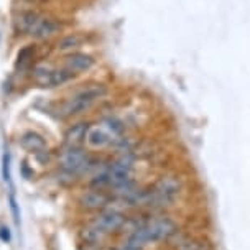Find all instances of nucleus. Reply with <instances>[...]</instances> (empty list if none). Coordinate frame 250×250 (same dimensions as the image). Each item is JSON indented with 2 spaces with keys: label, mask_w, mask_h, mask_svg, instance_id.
I'll list each match as a JSON object with an SVG mask.
<instances>
[{
  "label": "nucleus",
  "mask_w": 250,
  "mask_h": 250,
  "mask_svg": "<svg viewBox=\"0 0 250 250\" xmlns=\"http://www.w3.org/2000/svg\"><path fill=\"white\" fill-rule=\"evenodd\" d=\"M186 189L185 180L178 173H163L153 185L148 186V199L145 211L150 214L168 212L175 208Z\"/></svg>",
  "instance_id": "1"
},
{
  "label": "nucleus",
  "mask_w": 250,
  "mask_h": 250,
  "mask_svg": "<svg viewBox=\"0 0 250 250\" xmlns=\"http://www.w3.org/2000/svg\"><path fill=\"white\" fill-rule=\"evenodd\" d=\"M109 94V87L104 83H94L83 89L76 91L60 105V117L61 119H73L89 112L96 104L104 101Z\"/></svg>",
  "instance_id": "2"
},
{
  "label": "nucleus",
  "mask_w": 250,
  "mask_h": 250,
  "mask_svg": "<svg viewBox=\"0 0 250 250\" xmlns=\"http://www.w3.org/2000/svg\"><path fill=\"white\" fill-rule=\"evenodd\" d=\"M144 230L146 234L150 245L153 244H168L178 232L181 230L180 222L168 212L150 214L144 224Z\"/></svg>",
  "instance_id": "3"
},
{
  "label": "nucleus",
  "mask_w": 250,
  "mask_h": 250,
  "mask_svg": "<svg viewBox=\"0 0 250 250\" xmlns=\"http://www.w3.org/2000/svg\"><path fill=\"white\" fill-rule=\"evenodd\" d=\"M76 78L73 71L64 66H53L51 62H38L31 68V79L40 87H61Z\"/></svg>",
  "instance_id": "4"
},
{
  "label": "nucleus",
  "mask_w": 250,
  "mask_h": 250,
  "mask_svg": "<svg viewBox=\"0 0 250 250\" xmlns=\"http://www.w3.org/2000/svg\"><path fill=\"white\" fill-rule=\"evenodd\" d=\"M127 216H128V212L125 211V209L117 206V204L112 206V203H110V206L105 208L104 211L97 212L96 216L91 219V222L96 224L107 237H109V235H112V234H120L125 221H127Z\"/></svg>",
  "instance_id": "5"
},
{
  "label": "nucleus",
  "mask_w": 250,
  "mask_h": 250,
  "mask_svg": "<svg viewBox=\"0 0 250 250\" xmlns=\"http://www.w3.org/2000/svg\"><path fill=\"white\" fill-rule=\"evenodd\" d=\"M91 153L84 146H66L60 153V169L61 171L73 173L78 178H84V168Z\"/></svg>",
  "instance_id": "6"
},
{
  "label": "nucleus",
  "mask_w": 250,
  "mask_h": 250,
  "mask_svg": "<svg viewBox=\"0 0 250 250\" xmlns=\"http://www.w3.org/2000/svg\"><path fill=\"white\" fill-rule=\"evenodd\" d=\"M169 250H216L212 240L203 234H191L181 229L168 242Z\"/></svg>",
  "instance_id": "7"
},
{
  "label": "nucleus",
  "mask_w": 250,
  "mask_h": 250,
  "mask_svg": "<svg viewBox=\"0 0 250 250\" xmlns=\"http://www.w3.org/2000/svg\"><path fill=\"white\" fill-rule=\"evenodd\" d=\"M112 203V196L109 191H102V189H92L89 188L87 191H83L78 198V204L83 211L87 212H101L105 208L110 206Z\"/></svg>",
  "instance_id": "8"
},
{
  "label": "nucleus",
  "mask_w": 250,
  "mask_h": 250,
  "mask_svg": "<svg viewBox=\"0 0 250 250\" xmlns=\"http://www.w3.org/2000/svg\"><path fill=\"white\" fill-rule=\"evenodd\" d=\"M43 15L44 13L37 8H21L13 15V31L19 37H30Z\"/></svg>",
  "instance_id": "9"
},
{
  "label": "nucleus",
  "mask_w": 250,
  "mask_h": 250,
  "mask_svg": "<svg viewBox=\"0 0 250 250\" xmlns=\"http://www.w3.org/2000/svg\"><path fill=\"white\" fill-rule=\"evenodd\" d=\"M62 30H64V23L62 20L56 19L51 15H43L35 30L31 31L30 37L37 42H44V40H51L55 37H61Z\"/></svg>",
  "instance_id": "10"
},
{
  "label": "nucleus",
  "mask_w": 250,
  "mask_h": 250,
  "mask_svg": "<svg viewBox=\"0 0 250 250\" xmlns=\"http://www.w3.org/2000/svg\"><path fill=\"white\" fill-rule=\"evenodd\" d=\"M62 66L68 68L69 71L78 76V74H84V73H89L94 66H96V58H94L91 53H86V51H71V53H66L62 56Z\"/></svg>",
  "instance_id": "11"
},
{
  "label": "nucleus",
  "mask_w": 250,
  "mask_h": 250,
  "mask_svg": "<svg viewBox=\"0 0 250 250\" xmlns=\"http://www.w3.org/2000/svg\"><path fill=\"white\" fill-rule=\"evenodd\" d=\"M84 144L92 150H104V148H112L115 140L101 124H96V125L91 124Z\"/></svg>",
  "instance_id": "12"
},
{
  "label": "nucleus",
  "mask_w": 250,
  "mask_h": 250,
  "mask_svg": "<svg viewBox=\"0 0 250 250\" xmlns=\"http://www.w3.org/2000/svg\"><path fill=\"white\" fill-rule=\"evenodd\" d=\"M87 37L83 33V31H71V33H64L61 35L60 38L56 40L55 48L60 53H71V51H78L86 44Z\"/></svg>",
  "instance_id": "13"
},
{
  "label": "nucleus",
  "mask_w": 250,
  "mask_h": 250,
  "mask_svg": "<svg viewBox=\"0 0 250 250\" xmlns=\"http://www.w3.org/2000/svg\"><path fill=\"white\" fill-rule=\"evenodd\" d=\"M91 124L86 120H78V122L71 124L64 132V145L66 146H83L86 142L87 130Z\"/></svg>",
  "instance_id": "14"
},
{
  "label": "nucleus",
  "mask_w": 250,
  "mask_h": 250,
  "mask_svg": "<svg viewBox=\"0 0 250 250\" xmlns=\"http://www.w3.org/2000/svg\"><path fill=\"white\" fill-rule=\"evenodd\" d=\"M79 237H81L83 244H86L87 247H99V245L104 244L107 235L96 224L89 222V224H86L79 230Z\"/></svg>",
  "instance_id": "15"
},
{
  "label": "nucleus",
  "mask_w": 250,
  "mask_h": 250,
  "mask_svg": "<svg viewBox=\"0 0 250 250\" xmlns=\"http://www.w3.org/2000/svg\"><path fill=\"white\" fill-rule=\"evenodd\" d=\"M20 146L30 153H40V151L46 150V140H44L43 135H40L38 132H25L23 135L20 137Z\"/></svg>",
  "instance_id": "16"
},
{
  "label": "nucleus",
  "mask_w": 250,
  "mask_h": 250,
  "mask_svg": "<svg viewBox=\"0 0 250 250\" xmlns=\"http://www.w3.org/2000/svg\"><path fill=\"white\" fill-rule=\"evenodd\" d=\"M35 55H37V46L35 44H26L17 55V68H30L33 64Z\"/></svg>",
  "instance_id": "17"
},
{
  "label": "nucleus",
  "mask_w": 250,
  "mask_h": 250,
  "mask_svg": "<svg viewBox=\"0 0 250 250\" xmlns=\"http://www.w3.org/2000/svg\"><path fill=\"white\" fill-rule=\"evenodd\" d=\"M2 178L5 183H10L12 180V175H10V151L8 148L3 150V155H2Z\"/></svg>",
  "instance_id": "18"
},
{
  "label": "nucleus",
  "mask_w": 250,
  "mask_h": 250,
  "mask_svg": "<svg viewBox=\"0 0 250 250\" xmlns=\"http://www.w3.org/2000/svg\"><path fill=\"white\" fill-rule=\"evenodd\" d=\"M8 203H10L13 221H15L17 226H20V209H19V203H17V198H15V193H13V189L10 191V196H8Z\"/></svg>",
  "instance_id": "19"
},
{
  "label": "nucleus",
  "mask_w": 250,
  "mask_h": 250,
  "mask_svg": "<svg viewBox=\"0 0 250 250\" xmlns=\"http://www.w3.org/2000/svg\"><path fill=\"white\" fill-rule=\"evenodd\" d=\"M0 240H2V242H5V244H8L12 240V232L5 226L0 227Z\"/></svg>",
  "instance_id": "20"
},
{
  "label": "nucleus",
  "mask_w": 250,
  "mask_h": 250,
  "mask_svg": "<svg viewBox=\"0 0 250 250\" xmlns=\"http://www.w3.org/2000/svg\"><path fill=\"white\" fill-rule=\"evenodd\" d=\"M21 171H23V175H25V178H26V180H30V178L33 176V171H30V169H28V167H26L25 163H23V167H21Z\"/></svg>",
  "instance_id": "21"
},
{
  "label": "nucleus",
  "mask_w": 250,
  "mask_h": 250,
  "mask_svg": "<svg viewBox=\"0 0 250 250\" xmlns=\"http://www.w3.org/2000/svg\"><path fill=\"white\" fill-rule=\"evenodd\" d=\"M110 250H137V249H132V247H128V245H125L124 242L122 244H119V245H115V247H112Z\"/></svg>",
  "instance_id": "22"
},
{
  "label": "nucleus",
  "mask_w": 250,
  "mask_h": 250,
  "mask_svg": "<svg viewBox=\"0 0 250 250\" xmlns=\"http://www.w3.org/2000/svg\"><path fill=\"white\" fill-rule=\"evenodd\" d=\"M28 3H31V5H40V3H46L50 2V0H26Z\"/></svg>",
  "instance_id": "23"
}]
</instances>
